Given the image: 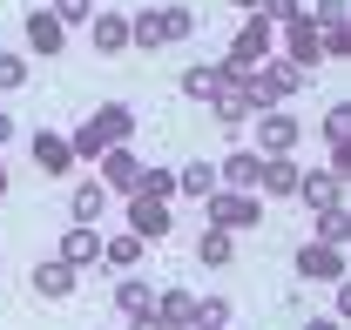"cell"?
<instances>
[{
  "instance_id": "obj_1",
  "label": "cell",
  "mask_w": 351,
  "mask_h": 330,
  "mask_svg": "<svg viewBox=\"0 0 351 330\" xmlns=\"http://www.w3.org/2000/svg\"><path fill=\"white\" fill-rule=\"evenodd\" d=\"M129 135H135V108H129V101H101V108L68 135V149H75V162H101V155L122 149Z\"/></svg>"
},
{
  "instance_id": "obj_2",
  "label": "cell",
  "mask_w": 351,
  "mask_h": 330,
  "mask_svg": "<svg viewBox=\"0 0 351 330\" xmlns=\"http://www.w3.org/2000/svg\"><path fill=\"white\" fill-rule=\"evenodd\" d=\"M277 54V27L263 21V14H243L237 21V41H230V54H223V75H250V68H263Z\"/></svg>"
},
{
  "instance_id": "obj_3",
  "label": "cell",
  "mask_w": 351,
  "mask_h": 330,
  "mask_svg": "<svg viewBox=\"0 0 351 330\" xmlns=\"http://www.w3.org/2000/svg\"><path fill=\"white\" fill-rule=\"evenodd\" d=\"M203 216H210V229H257L263 223V203H257V189H210L203 196Z\"/></svg>"
},
{
  "instance_id": "obj_4",
  "label": "cell",
  "mask_w": 351,
  "mask_h": 330,
  "mask_svg": "<svg viewBox=\"0 0 351 330\" xmlns=\"http://www.w3.org/2000/svg\"><path fill=\"white\" fill-rule=\"evenodd\" d=\"M304 122L291 108H257V155H298Z\"/></svg>"
},
{
  "instance_id": "obj_5",
  "label": "cell",
  "mask_w": 351,
  "mask_h": 330,
  "mask_svg": "<svg viewBox=\"0 0 351 330\" xmlns=\"http://www.w3.org/2000/svg\"><path fill=\"white\" fill-rule=\"evenodd\" d=\"M210 108H217L223 128H243L250 115H257V94H250V75H230V81L210 94Z\"/></svg>"
},
{
  "instance_id": "obj_6",
  "label": "cell",
  "mask_w": 351,
  "mask_h": 330,
  "mask_svg": "<svg viewBox=\"0 0 351 330\" xmlns=\"http://www.w3.org/2000/svg\"><path fill=\"white\" fill-rule=\"evenodd\" d=\"M298 277H304V283H338V277H345V249L311 236V243L298 249Z\"/></svg>"
},
{
  "instance_id": "obj_7",
  "label": "cell",
  "mask_w": 351,
  "mask_h": 330,
  "mask_svg": "<svg viewBox=\"0 0 351 330\" xmlns=\"http://www.w3.org/2000/svg\"><path fill=\"white\" fill-rule=\"evenodd\" d=\"M129 229L142 236V243H156V236L176 229V209L162 203V196H129Z\"/></svg>"
},
{
  "instance_id": "obj_8",
  "label": "cell",
  "mask_w": 351,
  "mask_h": 330,
  "mask_svg": "<svg viewBox=\"0 0 351 330\" xmlns=\"http://www.w3.org/2000/svg\"><path fill=\"white\" fill-rule=\"evenodd\" d=\"M54 256H61L68 270H88V263H101V229H95V223H68Z\"/></svg>"
},
{
  "instance_id": "obj_9",
  "label": "cell",
  "mask_w": 351,
  "mask_h": 330,
  "mask_svg": "<svg viewBox=\"0 0 351 330\" xmlns=\"http://www.w3.org/2000/svg\"><path fill=\"white\" fill-rule=\"evenodd\" d=\"M345 182L351 175H338V168L324 162V168H311V175H298V196H304L311 209H338L345 203Z\"/></svg>"
},
{
  "instance_id": "obj_10",
  "label": "cell",
  "mask_w": 351,
  "mask_h": 330,
  "mask_svg": "<svg viewBox=\"0 0 351 330\" xmlns=\"http://www.w3.org/2000/svg\"><path fill=\"white\" fill-rule=\"evenodd\" d=\"M75 283H82V270H68L61 256L34 263V296H47V303H68V296H75Z\"/></svg>"
},
{
  "instance_id": "obj_11",
  "label": "cell",
  "mask_w": 351,
  "mask_h": 330,
  "mask_svg": "<svg viewBox=\"0 0 351 330\" xmlns=\"http://www.w3.org/2000/svg\"><path fill=\"white\" fill-rule=\"evenodd\" d=\"M135 175H142V162H135V149L122 142V149H108V155H101V175H95V182H101L108 196H129Z\"/></svg>"
},
{
  "instance_id": "obj_12",
  "label": "cell",
  "mask_w": 351,
  "mask_h": 330,
  "mask_svg": "<svg viewBox=\"0 0 351 330\" xmlns=\"http://www.w3.org/2000/svg\"><path fill=\"white\" fill-rule=\"evenodd\" d=\"M27 155H34V168H41V175H68V168H75V149H68V135H54V128H41V135L27 142Z\"/></svg>"
},
{
  "instance_id": "obj_13",
  "label": "cell",
  "mask_w": 351,
  "mask_h": 330,
  "mask_svg": "<svg viewBox=\"0 0 351 330\" xmlns=\"http://www.w3.org/2000/svg\"><path fill=\"white\" fill-rule=\"evenodd\" d=\"M298 175H304V168L291 162V155H263V168H257V196H298Z\"/></svg>"
},
{
  "instance_id": "obj_14",
  "label": "cell",
  "mask_w": 351,
  "mask_h": 330,
  "mask_svg": "<svg viewBox=\"0 0 351 330\" xmlns=\"http://www.w3.org/2000/svg\"><path fill=\"white\" fill-rule=\"evenodd\" d=\"M257 168H263L257 149H237V155H223V162H217V189H257Z\"/></svg>"
},
{
  "instance_id": "obj_15",
  "label": "cell",
  "mask_w": 351,
  "mask_h": 330,
  "mask_svg": "<svg viewBox=\"0 0 351 330\" xmlns=\"http://www.w3.org/2000/svg\"><path fill=\"white\" fill-rule=\"evenodd\" d=\"M27 47H34V54H61V47H68V27L54 21V7H34V14H27Z\"/></svg>"
},
{
  "instance_id": "obj_16",
  "label": "cell",
  "mask_w": 351,
  "mask_h": 330,
  "mask_svg": "<svg viewBox=\"0 0 351 330\" xmlns=\"http://www.w3.org/2000/svg\"><path fill=\"white\" fill-rule=\"evenodd\" d=\"M88 41H95V54H122V47H129V14H115V7L95 14V21H88Z\"/></svg>"
},
{
  "instance_id": "obj_17",
  "label": "cell",
  "mask_w": 351,
  "mask_h": 330,
  "mask_svg": "<svg viewBox=\"0 0 351 330\" xmlns=\"http://www.w3.org/2000/svg\"><path fill=\"white\" fill-rule=\"evenodd\" d=\"M149 310H156L169 330H196V296H189V290H156Z\"/></svg>"
},
{
  "instance_id": "obj_18",
  "label": "cell",
  "mask_w": 351,
  "mask_h": 330,
  "mask_svg": "<svg viewBox=\"0 0 351 330\" xmlns=\"http://www.w3.org/2000/svg\"><path fill=\"white\" fill-rule=\"evenodd\" d=\"M277 41H284V61H298V68H317L324 54H317V27L298 21V27H277Z\"/></svg>"
},
{
  "instance_id": "obj_19",
  "label": "cell",
  "mask_w": 351,
  "mask_h": 330,
  "mask_svg": "<svg viewBox=\"0 0 351 330\" xmlns=\"http://www.w3.org/2000/svg\"><path fill=\"white\" fill-rule=\"evenodd\" d=\"M223 81H230V75H223V61H196V68H182V94H189V101H210Z\"/></svg>"
},
{
  "instance_id": "obj_20",
  "label": "cell",
  "mask_w": 351,
  "mask_h": 330,
  "mask_svg": "<svg viewBox=\"0 0 351 330\" xmlns=\"http://www.w3.org/2000/svg\"><path fill=\"white\" fill-rule=\"evenodd\" d=\"M210 189H217V162H182V168H176V196L203 203Z\"/></svg>"
},
{
  "instance_id": "obj_21",
  "label": "cell",
  "mask_w": 351,
  "mask_h": 330,
  "mask_svg": "<svg viewBox=\"0 0 351 330\" xmlns=\"http://www.w3.org/2000/svg\"><path fill=\"white\" fill-rule=\"evenodd\" d=\"M156 21H162V41H169V47L196 34V14H189L182 0H156Z\"/></svg>"
},
{
  "instance_id": "obj_22",
  "label": "cell",
  "mask_w": 351,
  "mask_h": 330,
  "mask_svg": "<svg viewBox=\"0 0 351 330\" xmlns=\"http://www.w3.org/2000/svg\"><path fill=\"white\" fill-rule=\"evenodd\" d=\"M101 263H108V270H135V263H142V236H135V229L101 236Z\"/></svg>"
},
{
  "instance_id": "obj_23",
  "label": "cell",
  "mask_w": 351,
  "mask_h": 330,
  "mask_svg": "<svg viewBox=\"0 0 351 330\" xmlns=\"http://www.w3.org/2000/svg\"><path fill=\"white\" fill-rule=\"evenodd\" d=\"M149 303H156V290L142 283L135 270H122V277H115V310H122V317H135V310H149Z\"/></svg>"
},
{
  "instance_id": "obj_24",
  "label": "cell",
  "mask_w": 351,
  "mask_h": 330,
  "mask_svg": "<svg viewBox=\"0 0 351 330\" xmlns=\"http://www.w3.org/2000/svg\"><path fill=\"white\" fill-rule=\"evenodd\" d=\"M129 47H142V54H156L162 41V21H156V7H142V14H129Z\"/></svg>"
},
{
  "instance_id": "obj_25",
  "label": "cell",
  "mask_w": 351,
  "mask_h": 330,
  "mask_svg": "<svg viewBox=\"0 0 351 330\" xmlns=\"http://www.w3.org/2000/svg\"><path fill=\"white\" fill-rule=\"evenodd\" d=\"M230 324H237L230 296H196V330H230Z\"/></svg>"
},
{
  "instance_id": "obj_26",
  "label": "cell",
  "mask_w": 351,
  "mask_h": 330,
  "mask_svg": "<svg viewBox=\"0 0 351 330\" xmlns=\"http://www.w3.org/2000/svg\"><path fill=\"white\" fill-rule=\"evenodd\" d=\"M196 256H203L210 270H230V256H237V236H230V229H203V243H196Z\"/></svg>"
},
{
  "instance_id": "obj_27",
  "label": "cell",
  "mask_w": 351,
  "mask_h": 330,
  "mask_svg": "<svg viewBox=\"0 0 351 330\" xmlns=\"http://www.w3.org/2000/svg\"><path fill=\"white\" fill-rule=\"evenodd\" d=\"M317 243H338V249L351 243V209L345 203H338V209H317Z\"/></svg>"
},
{
  "instance_id": "obj_28",
  "label": "cell",
  "mask_w": 351,
  "mask_h": 330,
  "mask_svg": "<svg viewBox=\"0 0 351 330\" xmlns=\"http://www.w3.org/2000/svg\"><path fill=\"white\" fill-rule=\"evenodd\" d=\"M129 196H162V203H176V168H142Z\"/></svg>"
},
{
  "instance_id": "obj_29",
  "label": "cell",
  "mask_w": 351,
  "mask_h": 330,
  "mask_svg": "<svg viewBox=\"0 0 351 330\" xmlns=\"http://www.w3.org/2000/svg\"><path fill=\"white\" fill-rule=\"evenodd\" d=\"M101 209H108V189H101V182H82V189H75V209H68V216H75V223H95Z\"/></svg>"
},
{
  "instance_id": "obj_30",
  "label": "cell",
  "mask_w": 351,
  "mask_h": 330,
  "mask_svg": "<svg viewBox=\"0 0 351 330\" xmlns=\"http://www.w3.org/2000/svg\"><path fill=\"white\" fill-rule=\"evenodd\" d=\"M324 142H331V155L351 149V108H345V101H338V108H324Z\"/></svg>"
},
{
  "instance_id": "obj_31",
  "label": "cell",
  "mask_w": 351,
  "mask_h": 330,
  "mask_svg": "<svg viewBox=\"0 0 351 330\" xmlns=\"http://www.w3.org/2000/svg\"><path fill=\"white\" fill-rule=\"evenodd\" d=\"M311 27H345L351 21V0H317V7H304Z\"/></svg>"
},
{
  "instance_id": "obj_32",
  "label": "cell",
  "mask_w": 351,
  "mask_h": 330,
  "mask_svg": "<svg viewBox=\"0 0 351 330\" xmlns=\"http://www.w3.org/2000/svg\"><path fill=\"white\" fill-rule=\"evenodd\" d=\"M257 14L270 21V27H298V21H304V0H263Z\"/></svg>"
},
{
  "instance_id": "obj_33",
  "label": "cell",
  "mask_w": 351,
  "mask_h": 330,
  "mask_svg": "<svg viewBox=\"0 0 351 330\" xmlns=\"http://www.w3.org/2000/svg\"><path fill=\"white\" fill-rule=\"evenodd\" d=\"M27 88V61L21 54H0V94H21Z\"/></svg>"
},
{
  "instance_id": "obj_34",
  "label": "cell",
  "mask_w": 351,
  "mask_h": 330,
  "mask_svg": "<svg viewBox=\"0 0 351 330\" xmlns=\"http://www.w3.org/2000/svg\"><path fill=\"white\" fill-rule=\"evenodd\" d=\"M54 21L61 27H88L95 21V0H54Z\"/></svg>"
},
{
  "instance_id": "obj_35",
  "label": "cell",
  "mask_w": 351,
  "mask_h": 330,
  "mask_svg": "<svg viewBox=\"0 0 351 330\" xmlns=\"http://www.w3.org/2000/svg\"><path fill=\"white\" fill-rule=\"evenodd\" d=\"M129 330H169V324H162L156 310H135V317H129Z\"/></svg>"
},
{
  "instance_id": "obj_36",
  "label": "cell",
  "mask_w": 351,
  "mask_h": 330,
  "mask_svg": "<svg viewBox=\"0 0 351 330\" xmlns=\"http://www.w3.org/2000/svg\"><path fill=\"white\" fill-rule=\"evenodd\" d=\"M304 330H345V317H304Z\"/></svg>"
},
{
  "instance_id": "obj_37",
  "label": "cell",
  "mask_w": 351,
  "mask_h": 330,
  "mask_svg": "<svg viewBox=\"0 0 351 330\" xmlns=\"http://www.w3.org/2000/svg\"><path fill=\"white\" fill-rule=\"evenodd\" d=\"M263 0H230V14H257Z\"/></svg>"
},
{
  "instance_id": "obj_38",
  "label": "cell",
  "mask_w": 351,
  "mask_h": 330,
  "mask_svg": "<svg viewBox=\"0 0 351 330\" xmlns=\"http://www.w3.org/2000/svg\"><path fill=\"white\" fill-rule=\"evenodd\" d=\"M0 142H14V115L7 108H0Z\"/></svg>"
},
{
  "instance_id": "obj_39",
  "label": "cell",
  "mask_w": 351,
  "mask_h": 330,
  "mask_svg": "<svg viewBox=\"0 0 351 330\" xmlns=\"http://www.w3.org/2000/svg\"><path fill=\"white\" fill-rule=\"evenodd\" d=\"M0 196H7V162H0Z\"/></svg>"
}]
</instances>
